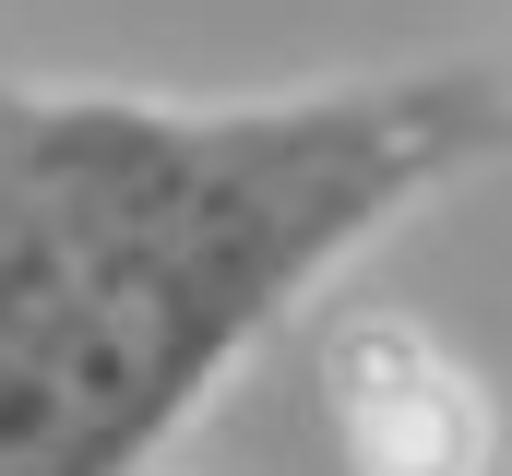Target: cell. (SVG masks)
<instances>
[{
  "mask_svg": "<svg viewBox=\"0 0 512 476\" xmlns=\"http://www.w3.org/2000/svg\"><path fill=\"white\" fill-rule=\"evenodd\" d=\"M322 381H334L358 476H489V405L441 369L417 322H393V310L346 322L322 346Z\"/></svg>",
  "mask_w": 512,
  "mask_h": 476,
  "instance_id": "7a4b0ae2",
  "label": "cell"
},
{
  "mask_svg": "<svg viewBox=\"0 0 512 476\" xmlns=\"http://www.w3.org/2000/svg\"><path fill=\"white\" fill-rule=\"evenodd\" d=\"M501 143L489 72L274 108L0 84V476H131L334 250Z\"/></svg>",
  "mask_w": 512,
  "mask_h": 476,
  "instance_id": "6da1fadb",
  "label": "cell"
}]
</instances>
